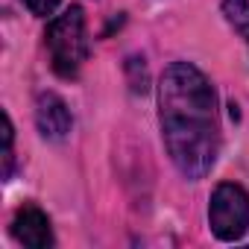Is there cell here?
I'll return each mask as SVG.
<instances>
[{
	"mask_svg": "<svg viewBox=\"0 0 249 249\" xmlns=\"http://www.w3.org/2000/svg\"><path fill=\"white\" fill-rule=\"evenodd\" d=\"M36 123H38V132L47 141H62V138H68V132L73 126V117L59 94L44 91V94H38V103H36Z\"/></svg>",
	"mask_w": 249,
	"mask_h": 249,
	"instance_id": "obj_4",
	"label": "cell"
},
{
	"mask_svg": "<svg viewBox=\"0 0 249 249\" xmlns=\"http://www.w3.org/2000/svg\"><path fill=\"white\" fill-rule=\"evenodd\" d=\"M24 3H27V9L33 15H50L59 6V0H24Z\"/></svg>",
	"mask_w": 249,
	"mask_h": 249,
	"instance_id": "obj_7",
	"label": "cell"
},
{
	"mask_svg": "<svg viewBox=\"0 0 249 249\" xmlns=\"http://www.w3.org/2000/svg\"><path fill=\"white\" fill-rule=\"evenodd\" d=\"M208 223L220 240L243 237L249 229V194L234 182L217 185L208 202Z\"/></svg>",
	"mask_w": 249,
	"mask_h": 249,
	"instance_id": "obj_3",
	"label": "cell"
},
{
	"mask_svg": "<svg viewBox=\"0 0 249 249\" xmlns=\"http://www.w3.org/2000/svg\"><path fill=\"white\" fill-rule=\"evenodd\" d=\"M223 15L240 33V38L249 41V0H223Z\"/></svg>",
	"mask_w": 249,
	"mask_h": 249,
	"instance_id": "obj_6",
	"label": "cell"
},
{
	"mask_svg": "<svg viewBox=\"0 0 249 249\" xmlns=\"http://www.w3.org/2000/svg\"><path fill=\"white\" fill-rule=\"evenodd\" d=\"M12 234L24 243V246H33V249H47L53 246V231H50V220L41 208L36 205H24L18 208L15 220H12Z\"/></svg>",
	"mask_w": 249,
	"mask_h": 249,
	"instance_id": "obj_5",
	"label": "cell"
},
{
	"mask_svg": "<svg viewBox=\"0 0 249 249\" xmlns=\"http://www.w3.org/2000/svg\"><path fill=\"white\" fill-rule=\"evenodd\" d=\"M159 120L164 147L188 179H202L220 153L217 97L211 82L191 62H173L159 82Z\"/></svg>",
	"mask_w": 249,
	"mask_h": 249,
	"instance_id": "obj_1",
	"label": "cell"
},
{
	"mask_svg": "<svg viewBox=\"0 0 249 249\" xmlns=\"http://www.w3.org/2000/svg\"><path fill=\"white\" fill-rule=\"evenodd\" d=\"M47 50H50V62L53 71L59 76H76L85 56H88V36H85V18L79 6L65 9L62 15H56L47 24Z\"/></svg>",
	"mask_w": 249,
	"mask_h": 249,
	"instance_id": "obj_2",
	"label": "cell"
}]
</instances>
